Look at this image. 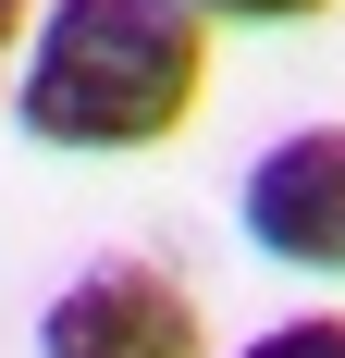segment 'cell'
<instances>
[{"instance_id":"5","label":"cell","mask_w":345,"mask_h":358,"mask_svg":"<svg viewBox=\"0 0 345 358\" xmlns=\"http://www.w3.org/2000/svg\"><path fill=\"white\" fill-rule=\"evenodd\" d=\"M185 13H210V25H309L333 0H185Z\"/></svg>"},{"instance_id":"1","label":"cell","mask_w":345,"mask_h":358,"mask_svg":"<svg viewBox=\"0 0 345 358\" xmlns=\"http://www.w3.org/2000/svg\"><path fill=\"white\" fill-rule=\"evenodd\" d=\"M210 99V13L185 0H50L13 74V136L62 161L172 148Z\"/></svg>"},{"instance_id":"2","label":"cell","mask_w":345,"mask_h":358,"mask_svg":"<svg viewBox=\"0 0 345 358\" xmlns=\"http://www.w3.org/2000/svg\"><path fill=\"white\" fill-rule=\"evenodd\" d=\"M235 222H247L259 259L345 285V124H284L235 173Z\"/></svg>"},{"instance_id":"3","label":"cell","mask_w":345,"mask_h":358,"mask_svg":"<svg viewBox=\"0 0 345 358\" xmlns=\"http://www.w3.org/2000/svg\"><path fill=\"white\" fill-rule=\"evenodd\" d=\"M37 358H210V322L161 259H87L37 309Z\"/></svg>"},{"instance_id":"4","label":"cell","mask_w":345,"mask_h":358,"mask_svg":"<svg viewBox=\"0 0 345 358\" xmlns=\"http://www.w3.org/2000/svg\"><path fill=\"white\" fill-rule=\"evenodd\" d=\"M235 358H345V309H296V322H272V334H247Z\"/></svg>"},{"instance_id":"6","label":"cell","mask_w":345,"mask_h":358,"mask_svg":"<svg viewBox=\"0 0 345 358\" xmlns=\"http://www.w3.org/2000/svg\"><path fill=\"white\" fill-rule=\"evenodd\" d=\"M25 37H37V0H0V87L25 74Z\"/></svg>"}]
</instances>
